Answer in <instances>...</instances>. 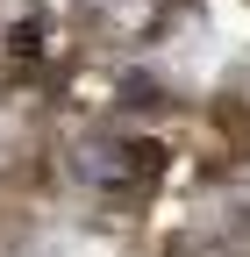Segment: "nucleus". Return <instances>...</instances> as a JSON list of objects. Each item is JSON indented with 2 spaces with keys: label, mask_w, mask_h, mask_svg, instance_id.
<instances>
[{
  "label": "nucleus",
  "mask_w": 250,
  "mask_h": 257,
  "mask_svg": "<svg viewBox=\"0 0 250 257\" xmlns=\"http://www.w3.org/2000/svg\"><path fill=\"white\" fill-rule=\"evenodd\" d=\"M158 143H129V136H86L79 157H72V172L93 186V193H136L158 179Z\"/></svg>",
  "instance_id": "f257e3e1"
}]
</instances>
